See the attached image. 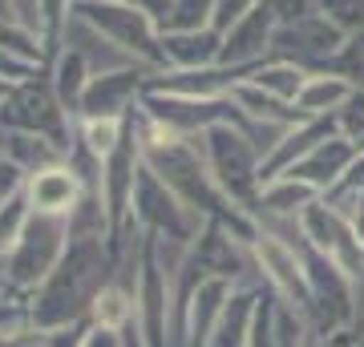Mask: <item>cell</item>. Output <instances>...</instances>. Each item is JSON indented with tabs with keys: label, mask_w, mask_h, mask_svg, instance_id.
<instances>
[{
	"label": "cell",
	"mask_w": 364,
	"mask_h": 347,
	"mask_svg": "<svg viewBox=\"0 0 364 347\" xmlns=\"http://www.w3.org/2000/svg\"><path fill=\"white\" fill-rule=\"evenodd\" d=\"M93 73H97V65H93V57L81 49V45H61V53L49 61L53 89H57L61 105H65L73 117L81 114V101H85V89H90Z\"/></svg>",
	"instance_id": "12"
},
{
	"label": "cell",
	"mask_w": 364,
	"mask_h": 347,
	"mask_svg": "<svg viewBox=\"0 0 364 347\" xmlns=\"http://www.w3.org/2000/svg\"><path fill=\"white\" fill-rule=\"evenodd\" d=\"M195 142L203 150V158H207L219 190L231 202L255 210L259 190H263V154L255 145V138L243 126H215L207 133H198Z\"/></svg>",
	"instance_id": "3"
},
{
	"label": "cell",
	"mask_w": 364,
	"mask_h": 347,
	"mask_svg": "<svg viewBox=\"0 0 364 347\" xmlns=\"http://www.w3.org/2000/svg\"><path fill=\"white\" fill-rule=\"evenodd\" d=\"M308 77H312V69L287 61V57H267L263 65H255V69H251L247 81H255L259 89H267L272 97H279V101L296 105V97H299V89L308 85Z\"/></svg>",
	"instance_id": "18"
},
{
	"label": "cell",
	"mask_w": 364,
	"mask_h": 347,
	"mask_svg": "<svg viewBox=\"0 0 364 347\" xmlns=\"http://www.w3.org/2000/svg\"><path fill=\"white\" fill-rule=\"evenodd\" d=\"M0 126L41 133V138L57 142L65 154H73V145H77V117L61 105V97L49 81V69L16 81L9 89V97L0 101Z\"/></svg>",
	"instance_id": "4"
},
{
	"label": "cell",
	"mask_w": 364,
	"mask_h": 347,
	"mask_svg": "<svg viewBox=\"0 0 364 347\" xmlns=\"http://www.w3.org/2000/svg\"><path fill=\"white\" fill-rule=\"evenodd\" d=\"M73 16H77L85 28H93L122 61L146 65V69H154V73L166 69L162 28H158L154 16L138 13L130 4H117V0H77V4H73Z\"/></svg>",
	"instance_id": "1"
},
{
	"label": "cell",
	"mask_w": 364,
	"mask_h": 347,
	"mask_svg": "<svg viewBox=\"0 0 364 347\" xmlns=\"http://www.w3.org/2000/svg\"><path fill=\"white\" fill-rule=\"evenodd\" d=\"M154 69L146 65H114V69H97L85 89L77 117H130L142 109V97L150 89Z\"/></svg>",
	"instance_id": "8"
},
{
	"label": "cell",
	"mask_w": 364,
	"mask_h": 347,
	"mask_svg": "<svg viewBox=\"0 0 364 347\" xmlns=\"http://www.w3.org/2000/svg\"><path fill=\"white\" fill-rule=\"evenodd\" d=\"M0 158H4V162L21 174V178H28V174H37V170L53 166V162H65L69 154L57 142L41 138V133L0 126Z\"/></svg>",
	"instance_id": "13"
},
{
	"label": "cell",
	"mask_w": 364,
	"mask_h": 347,
	"mask_svg": "<svg viewBox=\"0 0 364 347\" xmlns=\"http://www.w3.org/2000/svg\"><path fill=\"white\" fill-rule=\"evenodd\" d=\"M219 0H170V13L162 16V33H191V28H210L215 25Z\"/></svg>",
	"instance_id": "20"
},
{
	"label": "cell",
	"mask_w": 364,
	"mask_h": 347,
	"mask_svg": "<svg viewBox=\"0 0 364 347\" xmlns=\"http://www.w3.org/2000/svg\"><path fill=\"white\" fill-rule=\"evenodd\" d=\"M344 40H348V33L336 21L316 13V16H304V21L275 28L272 57H287V61L304 65V69H328L336 61V53L344 49Z\"/></svg>",
	"instance_id": "7"
},
{
	"label": "cell",
	"mask_w": 364,
	"mask_h": 347,
	"mask_svg": "<svg viewBox=\"0 0 364 347\" xmlns=\"http://www.w3.org/2000/svg\"><path fill=\"white\" fill-rule=\"evenodd\" d=\"M324 194L316 190V186H308V182H299L291 178V174H284V178H272V182H263V190H259V202H255V214H267V219H287V222H296L304 210L312 202H320Z\"/></svg>",
	"instance_id": "17"
},
{
	"label": "cell",
	"mask_w": 364,
	"mask_h": 347,
	"mask_svg": "<svg viewBox=\"0 0 364 347\" xmlns=\"http://www.w3.org/2000/svg\"><path fill=\"white\" fill-rule=\"evenodd\" d=\"M126 343H130V327L117 331V327H97V323L85 319V331H81L77 347H126Z\"/></svg>",
	"instance_id": "23"
},
{
	"label": "cell",
	"mask_w": 364,
	"mask_h": 347,
	"mask_svg": "<svg viewBox=\"0 0 364 347\" xmlns=\"http://www.w3.org/2000/svg\"><path fill=\"white\" fill-rule=\"evenodd\" d=\"M9 89H13V81H4V77H0V101L9 97Z\"/></svg>",
	"instance_id": "26"
},
{
	"label": "cell",
	"mask_w": 364,
	"mask_h": 347,
	"mask_svg": "<svg viewBox=\"0 0 364 347\" xmlns=\"http://www.w3.org/2000/svg\"><path fill=\"white\" fill-rule=\"evenodd\" d=\"M296 226H299V238L308 246H316L320 255L332 258L352 283L364 279V243H360V234H356V226H352V219L340 206L320 198V202H312L299 214Z\"/></svg>",
	"instance_id": "6"
},
{
	"label": "cell",
	"mask_w": 364,
	"mask_h": 347,
	"mask_svg": "<svg viewBox=\"0 0 364 347\" xmlns=\"http://www.w3.org/2000/svg\"><path fill=\"white\" fill-rule=\"evenodd\" d=\"M162 53L166 69H210L223 57V33L215 25L191 33H162Z\"/></svg>",
	"instance_id": "14"
},
{
	"label": "cell",
	"mask_w": 364,
	"mask_h": 347,
	"mask_svg": "<svg viewBox=\"0 0 364 347\" xmlns=\"http://www.w3.org/2000/svg\"><path fill=\"white\" fill-rule=\"evenodd\" d=\"M45 65H33V61H25V57H16V53H9V49H0V77L4 81H25V77H33V73H41Z\"/></svg>",
	"instance_id": "24"
},
{
	"label": "cell",
	"mask_w": 364,
	"mask_h": 347,
	"mask_svg": "<svg viewBox=\"0 0 364 347\" xmlns=\"http://www.w3.org/2000/svg\"><path fill=\"white\" fill-rule=\"evenodd\" d=\"M251 347H312L308 343V315L296 303H287L279 291H272L267 283H259Z\"/></svg>",
	"instance_id": "9"
},
{
	"label": "cell",
	"mask_w": 364,
	"mask_h": 347,
	"mask_svg": "<svg viewBox=\"0 0 364 347\" xmlns=\"http://www.w3.org/2000/svg\"><path fill=\"white\" fill-rule=\"evenodd\" d=\"M28 219H33V206H28V194L25 186H16L4 202H0V258L9 255L16 246V238L25 234Z\"/></svg>",
	"instance_id": "21"
},
{
	"label": "cell",
	"mask_w": 364,
	"mask_h": 347,
	"mask_svg": "<svg viewBox=\"0 0 364 347\" xmlns=\"http://www.w3.org/2000/svg\"><path fill=\"white\" fill-rule=\"evenodd\" d=\"M126 126H130V117H77V150L105 162L126 138Z\"/></svg>",
	"instance_id": "19"
},
{
	"label": "cell",
	"mask_w": 364,
	"mask_h": 347,
	"mask_svg": "<svg viewBox=\"0 0 364 347\" xmlns=\"http://www.w3.org/2000/svg\"><path fill=\"white\" fill-rule=\"evenodd\" d=\"M275 28H279V21H275L272 4H267V0L255 4L247 16H239V21L223 33L219 65H235V69H255V65H263L272 57Z\"/></svg>",
	"instance_id": "10"
},
{
	"label": "cell",
	"mask_w": 364,
	"mask_h": 347,
	"mask_svg": "<svg viewBox=\"0 0 364 347\" xmlns=\"http://www.w3.org/2000/svg\"><path fill=\"white\" fill-rule=\"evenodd\" d=\"M85 323H73V327H21V331L4 335L0 347H77Z\"/></svg>",
	"instance_id": "22"
},
{
	"label": "cell",
	"mask_w": 364,
	"mask_h": 347,
	"mask_svg": "<svg viewBox=\"0 0 364 347\" xmlns=\"http://www.w3.org/2000/svg\"><path fill=\"white\" fill-rule=\"evenodd\" d=\"M356 154H360V145L348 142L344 133H332V138L320 142L308 158H299L287 174L299 178V182H308V186H316L320 194H328L340 178H344V174H348V166L356 162ZM279 178H284V174H279Z\"/></svg>",
	"instance_id": "11"
},
{
	"label": "cell",
	"mask_w": 364,
	"mask_h": 347,
	"mask_svg": "<svg viewBox=\"0 0 364 347\" xmlns=\"http://www.w3.org/2000/svg\"><path fill=\"white\" fill-rule=\"evenodd\" d=\"M65 246H69V219L33 210L25 234L16 238V246L9 255L0 258V283L9 287V295L33 299V291L57 270Z\"/></svg>",
	"instance_id": "2"
},
{
	"label": "cell",
	"mask_w": 364,
	"mask_h": 347,
	"mask_svg": "<svg viewBox=\"0 0 364 347\" xmlns=\"http://www.w3.org/2000/svg\"><path fill=\"white\" fill-rule=\"evenodd\" d=\"M352 93H356V85H352L348 77H340L332 69H312L308 85H304L299 97H296V109L304 117H336L340 109L348 105Z\"/></svg>",
	"instance_id": "16"
},
{
	"label": "cell",
	"mask_w": 364,
	"mask_h": 347,
	"mask_svg": "<svg viewBox=\"0 0 364 347\" xmlns=\"http://www.w3.org/2000/svg\"><path fill=\"white\" fill-rule=\"evenodd\" d=\"M130 214L134 222L142 226L146 234H154L158 243H170V246H186L198 238V231L207 226V222L198 219L191 206L182 202L178 194L170 190L166 182L158 178L154 170L138 166V178H134V202H130Z\"/></svg>",
	"instance_id": "5"
},
{
	"label": "cell",
	"mask_w": 364,
	"mask_h": 347,
	"mask_svg": "<svg viewBox=\"0 0 364 347\" xmlns=\"http://www.w3.org/2000/svg\"><path fill=\"white\" fill-rule=\"evenodd\" d=\"M255 303H259V287L239 283L223 307L207 347H251V323H255Z\"/></svg>",
	"instance_id": "15"
},
{
	"label": "cell",
	"mask_w": 364,
	"mask_h": 347,
	"mask_svg": "<svg viewBox=\"0 0 364 347\" xmlns=\"http://www.w3.org/2000/svg\"><path fill=\"white\" fill-rule=\"evenodd\" d=\"M117 4H130V9H138V13L154 16L158 25H162V16L170 13V0H117Z\"/></svg>",
	"instance_id": "25"
}]
</instances>
